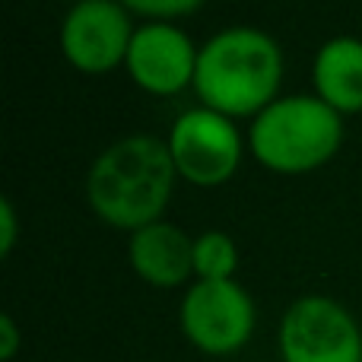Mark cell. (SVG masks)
Here are the masks:
<instances>
[{
    "mask_svg": "<svg viewBox=\"0 0 362 362\" xmlns=\"http://www.w3.org/2000/svg\"><path fill=\"white\" fill-rule=\"evenodd\" d=\"M131 270L156 289H178L194 283V238L175 223H150L131 232L127 242Z\"/></svg>",
    "mask_w": 362,
    "mask_h": 362,
    "instance_id": "cell-9",
    "label": "cell"
},
{
    "mask_svg": "<svg viewBox=\"0 0 362 362\" xmlns=\"http://www.w3.org/2000/svg\"><path fill=\"white\" fill-rule=\"evenodd\" d=\"M19 238V216L10 197H0V257H10Z\"/></svg>",
    "mask_w": 362,
    "mask_h": 362,
    "instance_id": "cell-13",
    "label": "cell"
},
{
    "mask_svg": "<svg viewBox=\"0 0 362 362\" xmlns=\"http://www.w3.org/2000/svg\"><path fill=\"white\" fill-rule=\"evenodd\" d=\"M238 245L229 232H200L194 238V280H235Z\"/></svg>",
    "mask_w": 362,
    "mask_h": 362,
    "instance_id": "cell-11",
    "label": "cell"
},
{
    "mask_svg": "<svg viewBox=\"0 0 362 362\" xmlns=\"http://www.w3.org/2000/svg\"><path fill=\"white\" fill-rule=\"evenodd\" d=\"M344 146V115L318 95L293 93L270 102L248 127V150L267 172L308 175Z\"/></svg>",
    "mask_w": 362,
    "mask_h": 362,
    "instance_id": "cell-3",
    "label": "cell"
},
{
    "mask_svg": "<svg viewBox=\"0 0 362 362\" xmlns=\"http://www.w3.org/2000/svg\"><path fill=\"white\" fill-rule=\"evenodd\" d=\"M286 57L270 32L229 25L200 45L194 93L200 105L226 118H257L280 99Z\"/></svg>",
    "mask_w": 362,
    "mask_h": 362,
    "instance_id": "cell-2",
    "label": "cell"
},
{
    "mask_svg": "<svg viewBox=\"0 0 362 362\" xmlns=\"http://www.w3.org/2000/svg\"><path fill=\"white\" fill-rule=\"evenodd\" d=\"M185 340L204 356H235L257 327V308L238 280H194L178 305Z\"/></svg>",
    "mask_w": 362,
    "mask_h": 362,
    "instance_id": "cell-4",
    "label": "cell"
},
{
    "mask_svg": "<svg viewBox=\"0 0 362 362\" xmlns=\"http://www.w3.org/2000/svg\"><path fill=\"white\" fill-rule=\"evenodd\" d=\"M137 32L131 13L118 0H83L61 23V54L76 74L102 76L124 67L131 38Z\"/></svg>",
    "mask_w": 362,
    "mask_h": 362,
    "instance_id": "cell-7",
    "label": "cell"
},
{
    "mask_svg": "<svg viewBox=\"0 0 362 362\" xmlns=\"http://www.w3.org/2000/svg\"><path fill=\"white\" fill-rule=\"evenodd\" d=\"M23 346V334H19V325L13 315H0V359L13 362Z\"/></svg>",
    "mask_w": 362,
    "mask_h": 362,
    "instance_id": "cell-14",
    "label": "cell"
},
{
    "mask_svg": "<svg viewBox=\"0 0 362 362\" xmlns=\"http://www.w3.org/2000/svg\"><path fill=\"white\" fill-rule=\"evenodd\" d=\"M276 350L280 362H362V327L344 302L308 293L283 312Z\"/></svg>",
    "mask_w": 362,
    "mask_h": 362,
    "instance_id": "cell-5",
    "label": "cell"
},
{
    "mask_svg": "<svg viewBox=\"0 0 362 362\" xmlns=\"http://www.w3.org/2000/svg\"><path fill=\"white\" fill-rule=\"evenodd\" d=\"M165 146L181 181L194 187H219L238 172L245 140L235 121L213 108H187L169 127Z\"/></svg>",
    "mask_w": 362,
    "mask_h": 362,
    "instance_id": "cell-6",
    "label": "cell"
},
{
    "mask_svg": "<svg viewBox=\"0 0 362 362\" xmlns=\"http://www.w3.org/2000/svg\"><path fill=\"white\" fill-rule=\"evenodd\" d=\"M131 16H144L146 23H172V19L191 16L206 0H118Z\"/></svg>",
    "mask_w": 362,
    "mask_h": 362,
    "instance_id": "cell-12",
    "label": "cell"
},
{
    "mask_svg": "<svg viewBox=\"0 0 362 362\" xmlns=\"http://www.w3.org/2000/svg\"><path fill=\"white\" fill-rule=\"evenodd\" d=\"M200 45L178 23H144L137 25L127 48L124 70L134 86L150 95H178L194 86Z\"/></svg>",
    "mask_w": 362,
    "mask_h": 362,
    "instance_id": "cell-8",
    "label": "cell"
},
{
    "mask_svg": "<svg viewBox=\"0 0 362 362\" xmlns=\"http://www.w3.org/2000/svg\"><path fill=\"white\" fill-rule=\"evenodd\" d=\"M74 4H83V0H70V6H74Z\"/></svg>",
    "mask_w": 362,
    "mask_h": 362,
    "instance_id": "cell-15",
    "label": "cell"
},
{
    "mask_svg": "<svg viewBox=\"0 0 362 362\" xmlns=\"http://www.w3.org/2000/svg\"><path fill=\"white\" fill-rule=\"evenodd\" d=\"M312 86L340 115L362 112V38L334 35L315 51Z\"/></svg>",
    "mask_w": 362,
    "mask_h": 362,
    "instance_id": "cell-10",
    "label": "cell"
},
{
    "mask_svg": "<svg viewBox=\"0 0 362 362\" xmlns=\"http://www.w3.org/2000/svg\"><path fill=\"white\" fill-rule=\"evenodd\" d=\"M175 163L165 140L131 134L108 144L86 175V200L105 226L137 232L159 223L175 191Z\"/></svg>",
    "mask_w": 362,
    "mask_h": 362,
    "instance_id": "cell-1",
    "label": "cell"
}]
</instances>
